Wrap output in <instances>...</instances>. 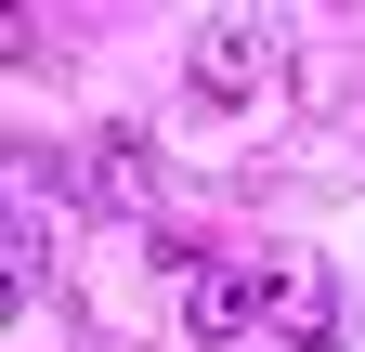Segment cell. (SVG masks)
Listing matches in <instances>:
<instances>
[{
    "mask_svg": "<svg viewBox=\"0 0 365 352\" xmlns=\"http://www.w3.org/2000/svg\"><path fill=\"white\" fill-rule=\"evenodd\" d=\"M274 66H287V39H274L261 14H209L196 39H182V92H196L209 118H235V105H261V92H274Z\"/></svg>",
    "mask_w": 365,
    "mask_h": 352,
    "instance_id": "6da1fadb",
    "label": "cell"
},
{
    "mask_svg": "<svg viewBox=\"0 0 365 352\" xmlns=\"http://www.w3.org/2000/svg\"><path fill=\"white\" fill-rule=\"evenodd\" d=\"M182 326H196V339L261 326V274H209V261H182Z\"/></svg>",
    "mask_w": 365,
    "mask_h": 352,
    "instance_id": "7a4b0ae2",
    "label": "cell"
},
{
    "mask_svg": "<svg viewBox=\"0 0 365 352\" xmlns=\"http://www.w3.org/2000/svg\"><path fill=\"white\" fill-rule=\"evenodd\" d=\"M261 314L287 326L300 352H327V339H339V300H327V274H261Z\"/></svg>",
    "mask_w": 365,
    "mask_h": 352,
    "instance_id": "3957f363",
    "label": "cell"
},
{
    "mask_svg": "<svg viewBox=\"0 0 365 352\" xmlns=\"http://www.w3.org/2000/svg\"><path fill=\"white\" fill-rule=\"evenodd\" d=\"M91 196H105V209H144V196H157L144 130H105V144H91Z\"/></svg>",
    "mask_w": 365,
    "mask_h": 352,
    "instance_id": "277c9868",
    "label": "cell"
},
{
    "mask_svg": "<svg viewBox=\"0 0 365 352\" xmlns=\"http://www.w3.org/2000/svg\"><path fill=\"white\" fill-rule=\"evenodd\" d=\"M39 261H53V235H39V209H14V235H0V274H14V300L39 287Z\"/></svg>",
    "mask_w": 365,
    "mask_h": 352,
    "instance_id": "5b68a950",
    "label": "cell"
}]
</instances>
